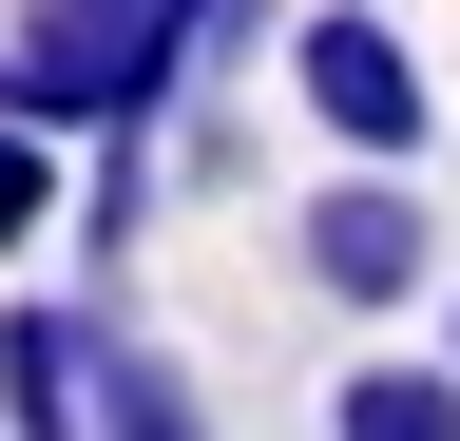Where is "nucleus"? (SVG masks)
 Segmentation results:
<instances>
[{
	"instance_id": "obj_8",
	"label": "nucleus",
	"mask_w": 460,
	"mask_h": 441,
	"mask_svg": "<svg viewBox=\"0 0 460 441\" xmlns=\"http://www.w3.org/2000/svg\"><path fill=\"white\" fill-rule=\"evenodd\" d=\"M441 346H460V326H441Z\"/></svg>"
},
{
	"instance_id": "obj_1",
	"label": "nucleus",
	"mask_w": 460,
	"mask_h": 441,
	"mask_svg": "<svg viewBox=\"0 0 460 441\" xmlns=\"http://www.w3.org/2000/svg\"><path fill=\"white\" fill-rule=\"evenodd\" d=\"M288 96H307V135H326V154L441 173V96H422V58H402L384 0H307V20H288Z\"/></svg>"
},
{
	"instance_id": "obj_7",
	"label": "nucleus",
	"mask_w": 460,
	"mask_h": 441,
	"mask_svg": "<svg viewBox=\"0 0 460 441\" xmlns=\"http://www.w3.org/2000/svg\"><path fill=\"white\" fill-rule=\"evenodd\" d=\"M58 211H77V173H58V135H39V116H0V250H39Z\"/></svg>"
},
{
	"instance_id": "obj_5",
	"label": "nucleus",
	"mask_w": 460,
	"mask_h": 441,
	"mask_svg": "<svg viewBox=\"0 0 460 441\" xmlns=\"http://www.w3.org/2000/svg\"><path fill=\"white\" fill-rule=\"evenodd\" d=\"M135 231H154V135H96V173H77V250H96V288L135 269Z\"/></svg>"
},
{
	"instance_id": "obj_3",
	"label": "nucleus",
	"mask_w": 460,
	"mask_h": 441,
	"mask_svg": "<svg viewBox=\"0 0 460 441\" xmlns=\"http://www.w3.org/2000/svg\"><path fill=\"white\" fill-rule=\"evenodd\" d=\"M96 307H0V441H96Z\"/></svg>"
},
{
	"instance_id": "obj_4",
	"label": "nucleus",
	"mask_w": 460,
	"mask_h": 441,
	"mask_svg": "<svg viewBox=\"0 0 460 441\" xmlns=\"http://www.w3.org/2000/svg\"><path fill=\"white\" fill-rule=\"evenodd\" d=\"M326 441H460V346H441V365H345Z\"/></svg>"
},
{
	"instance_id": "obj_6",
	"label": "nucleus",
	"mask_w": 460,
	"mask_h": 441,
	"mask_svg": "<svg viewBox=\"0 0 460 441\" xmlns=\"http://www.w3.org/2000/svg\"><path fill=\"white\" fill-rule=\"evenodd\" d=\"M96 441H211V422H192V384L154 346H96Z\"/></svg>"
},
{
	"instance_id": "obj_2",
	"label": "nucleus",
	"mask_w": 460,
	"mask_h": 441,
	"mask_svg": "<svg viewBox=\"0 0 460 441\" xmlns=\"http://www.w3.org/2000/svg\"><path fill=\"white\" fill-rule=\"evenodd\" d=\"M288 269H307L326 307H422V269H441V211H422V173H384V154L307 173V192H288Z\"/></svg>"
}]
</instances>
